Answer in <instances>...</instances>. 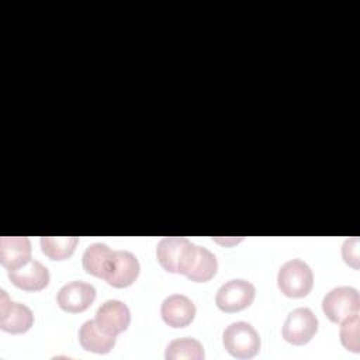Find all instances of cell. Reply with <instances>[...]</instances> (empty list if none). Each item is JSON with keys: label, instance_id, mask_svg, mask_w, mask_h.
Segmentation results:
<instances>
[{"label": "cell", "instance_id": "obj_2", "mask_svg": "<svg viewBox=\"0 0 360 360\" xmlns=\"http://www.w3.org/2000/svg\"><path fill=\"white\" fill-rule=\"evenodd\" d=\"M217 269L218 262L214 253L193 242L186 248L179 264V273L195 283H205L211 280L215 276Z\"/></svg>", "mask_w": 360, "mask_h": 360}, {"label": "cell", "instance_id": "obj_12", "mask_svg": "<svg viewBox=\"0 0 360 360\" xmlns=\"http://www.w3.org/2000/svg\"><path fill=\"white\" fill-rule=\"evenodd\" d=\"M10 281L25 291H39L49 283L48 269L38 260H30L24 266L8 270Z\"/></svg>", "mask_w": 360, "mask_h": 360}, {"label": "cell", "instance_id": "obj_5", "mask_svg": "<svg viewBox=\"0 0 360 360\" xmlns=\"http://www.w3.org/2000/svg\"><path fill=\"white\" fill-rule=\"evenodd\" d=\"M255 295L256 290L250 281L235 278L219 287L217 291L215 304L224 312H239L253 302Z\"/></svg>", "mask_w": 360, "mask_h": 360}, {"label": "cell", "instance_id": "obj_16", "mask_svg": "<svg viewBox=\"0 0 360 360\" xmlns=\"http://www.w3.org/2000/svg\"><path fill=\"white\" fill-rule=\"evenodd\" d=\"M112 250L105 245V243H93L90 245L82 257V264L86 273L104 278L107 264L110 262Z\"/></svg>", "mask_w": 360, "mask_h": 360}, {"label": "cell", "instance_id": "obj_18", "mask_svg": "<svg viewBox=\"0 0 360 360\" xmlns=\"http://www.w3.org/2000/svg\"><path fill=\"white\" fill-rule=\"evenodd\" d=\"M77 242V236H42L41 249L51 260H65L73 255Z\"/></svg>", "mask_w": 360, "mask_h": 360}, {"label": "cell", "instance_id": "obj_13", "mask_svg": "<svg viewBox=\"0 0 360 360\" xmlns=\"http://www.w3.org/2000/svg\"><path fill=\"white\" fill-rule=\"evenodd\" d=\"M31 260V242L27 236L0 238V263L7 270H14Z\"/></svg>", "mask_w": 360, "mask_h": 360}, {"label": "cell", "instance_id": "obj_8", "mask_svg": "<svg viewBox=\"0 0 360 360\" xmlns=\"http://www.w3.org/2000/svg\"><path fill=\"white\" fill-rule=\"evenodd\" d=\"M34 323V315L31 309L20 302H14L7 297V292L1 290L0 297V328L4 332L18 335L27 332Z\"/></svg>", "mask_w": 360, "mask_h": 360}, {"label": "cell", "instance_id": "obj_1", "mask_svg": "<svg viewBox=\"0 0 360 360\" xmlns=\"http://www.w3.org/2000/svg\"><path fill=\"white\" fill-rule=\"evenodd\" d=\"M277 284L284 295L290 298H302L312 290L314 274L305 262L291 259L280 267Z\"/></svg>", "mask_w": 360, "mask_h": 360}, {"label": "cell", "instance_id": "obj_17", "mask_svg": "<svg viewBox=\"0 0 360 360\" xmlns=\"http://www.w3.org/2000/svg\"><path fill=\"white\" fill-rule=\"evenodd\" d=\"M166 360H202L204 347L193 338H181L172 340L165 352Z\"/></svg>", "mask_w": 360, "mask_h": 360}, {"label": "cell", "instance_id": "obj_7", "mask_svg": "<svg viewBox=\"0 0 360 360\" xmlns=\"http://www.w3.org/2000/svg\"><path fill=\"white\" fill-rule=\"evenodd\" d=\"M139 274V262L134 253L128 250H114L111 253L104 280L115 287L124 288L131 285Z\"/></svg>", "mask_w": 360, "mask_h": 360}, {"label": "cell", "instance_id": "obj_4", "mask_svg": "<svg viewBox=\"0 0 360 360\" xmlns=\"http://www.w3.org/2000/svg\"><path fill=\"white\" fill-rule=\"evenodd\" d=\"M322 309L325 315L335 323L359 314L360 297L359 291L353 287L342 285L332 288L322 300Z\"/></svg>", "mask_w": 360, "mask_h": 360}, {"label": "cell", "instance_id": "obj_3", "mask_svg": "<svg viewBox=\"0 0 360 360\" xmlns=\"http://www.w3.org/2000/svg\"><path fill=\"white\" fill-rule=\"evenodd\" d=\"M226 352L236 359H250L260 350V336L248 322L239 321L228 325L222 335Z\"/></svg>", "mask_w": 360, "mask_h": 360}, {"label": "cell", "instance_id": "obj_14", "mask_svg": "<svg viewBox=\"0 0 360 360\" xmlns=\"http://www.w3.org/2000/svg\"><path fill=\"white\" fill-rule=\"evenodd\" d=\"M191 240L183 236H166L159 240L156 257L159 264L169 273H179V264L186 248Z\"/></svg>", "mask_w": 360, "mask_h": 360}, {"label": "cell", "instance_id": "obj_6", "mask_svg": "<svg viewBox=\"0 0 360 360\" xmlns=\"http://www.w3.org/2000/svg\"><path fill=\"white\" fill-rule=\"evenodd\" d=\"M318 330V319L309 308L292 309L283 325V338L295 346L308 343Z\"/></svg>", "mask_w": 360, "mask_h": 360}, {"label": "cell", "instance_id": "obj_20", "mask_svg": "<svg viewBox=\"0 0 360 360\" xmlns=\"http://www.w3.org/2000/svg\"><path fill=\"white\" fill-rule=\"evenodd\" d=\"M359 246H360V240L357 236L346 239L342 246L343 260L353 269H359Z\"/></svg>", "mask_w": 360, "mask_h": 360}, {"label": "cell", "instance_id": "obj_15", "mask_svg": "<svg viewBox=\"0 0 360 360\" xmlns=\"http://www.w3.org/2000/svg\"><path fill=\"white\" fill-rule=\"evenodd\" d=\"M79 342L84 350L104 354L115 346V336L105 333L96 321H86L80 326Z\"/></svg>", "mask_w": 360, "mask_h": 360}, {"label": "cell", "instance_id": "obj_9", "mask_svg": "<svg viewBox=\"0 0 360 360\" xmlns=\"http://www.w3.org/2000/svg\"><path fill=\"white\" fill-rule=\"evenodd\" d=\"M96 300V288L84 281H70L65 284L56 295L58 305L70 314L86 311Z\"/></svg>", "mask_w": 360, "mask_h": 360}, {"label": "cell", "instance_id": "obj_19", "mask_svg": "<svg viewBox=\"0 0 360 360\" xmlns=\"http://www.w3.org/2000/svg\"><path fill=\"white\" fill-rule=\"evenodd\" d=\"M340 342L342 345L353 352H360V342H359V314H354L346 319L342 321L340 326Z\"/></svg>", "mask_w": 360, "mask_h": 360}, {"label": "cell", "instance_id": "obj_10", "mask_svg": "<svg viewBox=\"0 0 360 360\" xmlns=\"http://www.w3.org/2000/svg\"><path fill=\"white\" fill-rule=\"evenodd\" d=\"M94 321L105 333L117 336L129 326L131 312L122 301L107 300L98 307Z\"/></svg>", "mask_w": 360, "mask_h": 360}, {"label": "cell", "instance_id": "obj_11", "mask_svg": "<svg viewBox=\"0 0 360 360\" xmlns=\"http://www.w3.org/2000/svg\"><path fill=\"white\" fill-rule=\"evenodd\" d=\"M160 315L169 326L184 328L193 322L195 316V305L183 294H172L162 302Z\"/></svg>", "mask_w": 360, "mask_h": 360}]
</instances>
